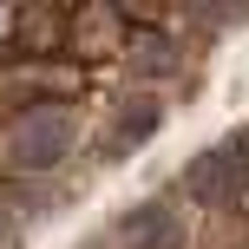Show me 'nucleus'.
I'll use <instances>...</instances> for the list:
<instances>
[{
    "label": "nucleus",
    "instance_id": "f257e3e1",
    "mask_svg": "<svg viewBox=\"0 0 249 249\" xmlns=\"http://www.w3.org/2000/svg\"><path fill=\"white\" fill-rule=\"evenodd\" d=\"M72 138L79 131H72V112L66 105H26L7 124V138H0V171L7 177H39V171L72 158Z\"/></svg>",
    "mask_w": 249,
    "mask_h": 249
},
{
    "label": "nucleus",
    "instance_id": "f03ea898",
    "mask_svg": "<svg viewBox=\"0 0 249 249\" xmlns=\"http://www.w3.org/2000/svg\"><path fill=\"white\" fill-rule=\"evenodd\" d=\"M243 184H249V151L243 144H216V151L184 164V190L197 203H236Z\"/></svg>",
    "mask_w": 249,
    "mask_h": 249
},
{
    "label": "nucleus",
    "instance_id": "7ed1b4c3",
    "mask_svg": "<svg viewBox=\"0 0 249 249\" xmlns=\"http://www.w3.org/2000/svg\"><path fill=\"white\" fill-rule=\"evenodd\" d=\"M66 39H72V13L53 7V0H26V7H13V53H26V59H53V53H66Z\"/></svg>",
    "mask_w": 249,
    "mask_h": 249
},
{
    "label": "nucleus",
    "instance_id": "20e7f679",
    "mask_svg": "<svg viewBox=\"0 0 249 249\" xmlns=\"http://www.w3.org/2000/svg\"><path fill=\"white\" fill-rule=\"evenodd\" d=\"M118 249H184V216L177 203H138L118 216Z\"/></svg>",
    "mask_w": 249,
    "mask_h": 249
},
{
    "label": "nucleus",
    "instance_id": "39448f33",
    "mask_svg": "<svg viewBox=\"0 0 249 249\" xmlns=\"http://www.w3.org/2000/svg\"><path fill=\"white\" fill-rule=\"evenodd\" d=\"M118 26H124V13H118V7L86 0V7H72V39H66V46H72L86 66H99V59H112V53H124Z\"/></svg>",
    "mask_w": 249,
    "mask_h": 249
},
{
    "label": "nucleus",
    "instance_id": "423d86ee",
    "mask_svg": "<svg viewBox=\"0 0 249 249\" xmlns=\"http://www.w3.org/2000/svg\"><path fill=\"white\" fill-rule=\"evenodd\" d=\"M124 66H131L138 79H171L177 66H184V46H177V33H164V26H144V33L124 39Z\"/></svg>",
    "mask_w": 249,
    "mask_h": 249
},
{
    "label": "nucleus",
    "instance_id": "0eeeda50",
    "mask_svg": "<svg viewBox=\"0 0 249 249\" xmlns=\"http://www.w3.org/2000/svg\"><path fill=\"white\" fill-rule=\"evenodd\" d=\"M151 124H158V105H151V99H131V105L118 112V144H144Z\"/></svg>",
    "mask_w": 249,
    "mask_h": 249
}]
</instances>
